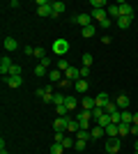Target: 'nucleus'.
Instances as JSON below:
<instances>
[{
  "instance_id": "31",
  "label": "nucleus",
  "mask_w": 138,
  "mask_h": 154,
  "mask_svg": "<svg viewBox=\"0 0 138 154\" xmlns=\"http://www.w3.org/2000/svg\"><path fill=\"white\" fill-rule=\"evenodd\" d=\"M90 113H92V120H94V122H97L99 117H104V115H106V110H104V108H94V110H90Z\"/></svg>"
},
{
  "instance_id": "10",
  "label": "nucleus",
  "mask_w": 138,
  "mask_h": 154,
  "mask_svg": "<svg viewBox=\"0 0 138 154\" xmlns=\"http://www.w3.org/2000/svg\"><path fill=\"white\" fill-rule=\"evenodd\" d=\"M81 106H83V110H94L97 108V101H94V97H83Z\"/></svg>"
},
{
  "instance_id": "18",
  "label": "nucleus",
  "mask_w": 138,
  "mask_h": 154,
  "mask_svg": "<svg viewBox=\"0 0 138 154\" xmlns=\"http://www.w3.org/2000/svg\"><path fill=\"white\" fill-rule=\"evenodd\" d=\"M5 81H7V85H9V88H21V83H23V76H7Z\"/></svg>"
},
{
  "instance_id": "25",
  "label": "nucleus",
  "mask_w": 138,
  "mask_h": 154,
  "mask_svg": "<svg viewBox=\"0 0 138 154\" xmlns=\"http://www.w3.org/2000/svg\"><path fill=\"white\" fill-rule=\"evenodd\" d=\"M90 7L92 9H106L108 2H106V0H90Z\"/></svg>"
},
{
  "instance_id": "7",
  "label": "nucleus",
  "mask_w": 138,
  "mask_h": 154,
  "mask_svg": "<svg viewBox=\"0 0 138 154\" xmlns=\"http://www.w3.org/2000/svg\"><path fill=\"white\" fill-rule=\"evenodd\" d=\"M12 67H14V62H12L9 58H7V55H5L2 60H0V74H2L5 78L9 76V71H12Z\"/></svg>"
},
{
  "instance_id": "24",
  "label": "nucleus",
  "mask_w": 138,
  "mask_h": 154,
  "mask_svg": "<svg viewBox=\"0 0 138 154\" xmlns=\"http://www.w3.org/2000/svg\"><path fill=\"white\" fill-rule=\"evenodd\" d=\"M67 9V5L65 2H53V16H60V14Z\"/></svg>"
},
{
  "instance_id": "41",
  "label": "nucleus",
  "mask_w": 138,
  "mask_h": 154,
  "mask_svg": "<svg viewBox=\"0 0 138 154\" xmlns=\"http://www.w3.org/2000/svg\"><path fill=\"white\" fill-rule=\"evenodd\" d=\"M9 76H21V64H16V62H14L12 71H9Z\"/></svg>"
},
{
  "instance_id": "16",
  "label": "nucleus",
  "mask_w": 138,
  "mask_h": 154,
  "mask_svg": "<svg viewBox=\"0 0 138 154\" xmlns=\"http://www.w3.org/2000/svg\"><path fill=\"white\" fill-rule=\"evenodd\" d=\"M2 46H5V51H16V48H19V42H16L14 37H5Z\"/></svg>"
},
{
  "instance_id": "6",
  "label": "nucleus",
  "mask_w": 138,
  "mask_h": 154,
  "mask_svg": "<svg viewBox=\"0 0 138 154\" xmlns=\"http://www.w3.org/2000/svg\"><path fill=\"white\" fill-rule=\"evenodd\" d=\"M67 124H69V117H55L53 129H55L58 134H65V131H67Z\"/></svg>"
},
{
  "instance_id": "26",
  "label": "nucleus",
  "mask_w": 138,
  "mask_h": 154,
  "mask_svg": "<svg viewBox=\"0 0 138 154\" xmlns=\"http://www.w3.org/2000/svg\"><path fill=\"white\" fill-rule=\"evenodd\" d=\"M74 145H76V138H72V136H65V138H62V147L65 149L74 147Z\"/></svg>"
},
{
  "instance_id": "40",
  "label": "nucleus",
  "mask_w": 138,
  "mask_h": 154,
  "mask_svg": "<svg viewBox=\"0 0 138 154\" xmlns=\"http://www.w3.org/2000/svg\"><path fill=\"white\" fill-rule=\"evenodd\" d=\"M85 145H87V140H78V138H76V145H74V147H76V152H83Z\"/></svg>"
},
{
  "instance_id": "49",
  "label": "nucleus",
  "mask_w": 138,
  "mask_h": 154,
  "mask_svg": "<svg viewBox=\"0 0 138 154\" xmlns=\"http://www.w3.org/2000/svg\"><path fill=\"white\" fill-rule=\"evenodd\" d=\"M133 147H136V154H138V140H136V145H133Z\"/></svg>"
},
{
  "instance_id": "12",
  "label": "nucleus",
  "mask_w": 138,
  "mask_h": 154,
  "mask_svg": "<svg viewBox=\"0 0 138 154\" xmlns=\"http://www.w3.org/2000/svg\"><path fill=\"white\" fill-rule=\"evenodd\" d=\"M115 103H118L120 110H127V108H129V103H131V99H129V94H120L118 99H115Z\"/></svg>"
},
{
  "instance_id": "48",
  "label": "nucleus",
  "mask_w": 138,
  "mask_h": 154,
  "mask_svg": "<svg viewBox=\"0 0 138 154\" xmlns=\"http://www.w3.org/2000/svg\"><path fill=\"white\" fill-rule=\"evenodd\" d=\"M133 124H138V113H133Z\"/></svg>"
},
{
  "instance_id": "2",
  "label": "nucleus",
  "mask_w": 138,
  "mask_h": 154,
  "mask_svg": "<svg viewBox=\"0 0 138 154\" xmlns=\"http://www.w3.org/2000/svg\"><path fill=\"white\" fill-rule=\"evenodd\" d=\"M37 14H39V16H53V2H48V0H37Z\"/></svg>"
},
{
  "instance_id": "15",
  "label": "nucleus",
  "mask_w": 138,
  "mask_h": 154,
  "mask_svg": "<svg viewBox=\"0 0 138 154\" xmlns=\"http://www.w3.org/2000/svg\"><path fill=\"white\" fill-rule=\"evenodd\" d=\"M120 5V12H122V16H127V19H133V7L127 5V2H118Z\"/></svg>"
},
{
  "instance_id": "47",
  "label": "nucleus",
  "mask_w": 138,
  "mask_h": 154,
  "mask_svg": "<svg viewBox=\"0 0 138 154\" xmlns=\"http://www.w3.org/2000/svg\"><path fill=\"white\" fill-rule=\"evenodd\" d=\"M53 138H55V143H62V138H65V134H58V131H55V136H53Z\"/></svg>"
},
{
  "instance_id": "22",
  "label": "nucleus",
  "mask_w": 138,
  "mask_h": 154,
  "mask_svg": "<svg viewBox=\"0 0 138 154\" xmlns=\"http://www.w3.org/2000/svg\"><path fill=\"white\" fill-rule=\"evenodd\" d=\"M78 120H72V117H69V124H67V131H69V134H74V136H76V134H78Z\"/></svg>"
},
{
  "instance_id": "8",
  "label": "nucleus",
  "mask_w": 138,
  "mask_h": 154,
  "mask_svg": "<svg viewBox=\"0 0 138 154\" xmlns=\"http://www.w3.org/2000/svg\"><path fill=\"white\" fill-rule=\"evenodd\" d=\"M106 14H108V19H111V21H118L120 16H122L120 5H108V7H106Z\"/></svg>"
},
{
  "instance_id": "28",
  "label": "nucleus",
  "mask_w": 138,
  "mask_h": 154,
  "mask_svg": "<svg viewBox=\"0 0 138 154\" xmlns=\"http://www.w3.org/2000/svg\"><path fill=\"white\" fill-rule=\"evenodd\" d=\"M76 138H78V140H90L92 136H90V131H87V129H78V134H76Z\"/></svg>"
},
{
  "instance_id": "46",
  "label": "nucleus",
  "mask_w": 138,
  "mask_h": 154,
  "mask_svg": "<svg viewBox=\"0 0 138 154\" xmlns=\"http://www.w3.org/2000/svg\"><path fill=\"white\" fill-rule=\"evenodd\" d=\"M129 136H138V124H131V129H129Z\"/></svg>"
},
{
  "instance_id": "4",
  "label": "nucleus",
  "mask_w": 138,
  "mask_h": 154,
  "mask_svg": "<svg viewBox=\"0 0 138 154\" xmlns=\"http://www.w3.org/2000/svg\"><path fill=\"white\" fill-rule=\"evenodd\" d=\"M120 147H122L120 138H108V140H106V152H108V154H118Z\"/></svg>"
},
{
  "instance_id": "9",
  "label": "nucleus",
  "mask_w": 138,
  "mask_h": 154,
  "mask_svg": "<svg viewBox=\"0 0 138 154\" xmlns=\"http://www.w3.org/2000/svg\"><path fill=\"white\" fill-rule=\"evenodd\" d=\"M94 101H97V108H106V106L111 103V97L106 94V92H99V94L94 97Z\"/></svg>"
},
{
  "instance_id": "5",
  "label": "nucleus",
  "mask_w": 138,
  "mask_h": 154,
  "mask_svg": "<svg viewBox=\"0 0 138 154\" xmlns=\"http://www.w3.org/2000/svg\"><path fill=\"white\" fill-rule=\"evenodd\" d=\"M74 23H78V26L87 28V26H92V16H90V14H83V12H78L76 16H74Z\"/></svg>"
},
{
  "instance_id": "27",
  "label": "nucleus",
  "mask_w": 138,
  "mask_h": 154,
  "mask_svg": "<svg viewBox=\"0 0 138 154\" xmlns=\"http://www.w3.org/2000/svg\"><path fill=\"white\" fill-rule=\"evenodd\" d=\"M122 124H133V113L122 110Z\"/></svg>"
},
{
  "instance_id": "21",
  "label": "nucleus",
  "mask_w": 138,
  "mask_h": 154,
  "mask_svg": "<svg viewBox=\"0 0 138 154\" xmlns=\"http://www.w3.org/2000/svg\"><path fill=\"white\" fill-rule=\"evenodd\" d=\"M81 35H83L85 39L94 37V35H97V26H87V28H83V30H81Z\"/></svg>"
},
{
  "instance_id": "42",
  "label": "nucleus",
  "mask_w": 138,
  "mask_h": 154,
  "mask_svg": "<svg viewBox=\"0 0 138 154\" xmlns=\"http://www.w3.org/2000/svg\"><path fill=\"white\" fill-rule=\"evenodd\" d=\"M35 55H37L39 60H44V58H46V51L41 48V46H37V48H35Z\"/></svg>"
},
{
  "instance_id": "1",
  "label": "nucleus",
  "mask_w": 138,
  "mask_h": 154,
  "mask_svg": "<svg viewBox=\"0 0 138 154\" xmlns=\"http://www.w3.org/2000/svg\"><path fill=\"white\" fill-rule=\"evenodd\" d=\"M53 53H55V55H60V58H65L67 53H69V42H67V39H55V42H53Z\"/></svg>"
},
{
  "instance_id": "11",
  "label": "nucleus",
  "mask_w": 138,
  "mask_h": 154,
  "mask_svg": "<svg viewBox=\"0 0 138 154\" xmlns=\"http://www.w3.org/2000/svg\"><path fill=\"white\" fill-rule=\"evenodd\" d=\"M90 136H92V140H99V138H104V136H106V129L99 127V124H94V127L90 129Z\"/></svg>"
},
{
  "instance_id": "43",
  "label": "nucleus",
  "mask_w": 138,
  "mask_h": 154,
  "mask_svg": "<svg viewBox=\"0 0 138 154\" xmlns=\"http://www.w3.org/2000/svg\"><path fill=\"white\" fill-rule=\"evenodd\" d=\"M90 76V67H81V78H87Z\"/></svg>"
},
{
  "instance_id": "32",
  "label": "nucleus",
  "mask_w": 138,
  "mask_h": 154,
  "mask_svg": "<svg viewBox=\"0 0 138 154\" xmlns=\"http://www.w3.org/2000/svg\"><path fill=\"white\" fill-rule=\"evenodd\" d=\"M129 129H131V124H122V122L118 124V131H120V136H129Z\"/></svg>"
},
{
  "instance_id": "44",
  "label": "nucleus",
  "mask_w": 138,
  "mask_h": 154,
  "mask_svg": "<svg viewBox=\"0 0 138 154\" xmlns=\"http://www.w3.org/2000/svg\"><path fill=\"white\" fill-rule=\"evenodd\" d=\"M23 53H26V55H35V48L32 46H23Z\"/></svg>"
},
{
  "instance_id": "29",
  "label": "nucleus",
  "mask_w": 138,
  "mask_h": 154,
  "mask_svg": "<svg viewBox=\"0 0 138 154\" xmlns=\"http://www.w3.org/2000/svg\"><path fill=\"white\" fill-rule=\"evenodd\" d=\"M65 101H67L65 94H60V92H55V94H53V103H55V106H62Z\"/></svg>"
},
{
  "instance_id": "14",
  "label": "nucleus",
  "mask_w": 138,
  "mask_h": 154,
  "mask_svg": "<svg viewBox=\"0 0 138 154\" xmlns=\"http://www.w3.org/2000/svg\"><path fill=\"white\" fill-rule=\"evenodd\" d=\"M90 16H92L94 21H97V23H101V21H106V19H108L106 9H92V12H90Z\"/></svg>"
},
{
  "instance_id": "20",
  "label": "nucleus",
  "mask_w": 138,
  "mask_h": 154,
  "mask_svg": "<svg viewBox=\"0 0 138 154\" xmlns=\"http://www.w3.org/2000/svg\"><path fill=\"white\" fill-rule=\"evenodd\" d=\"M131 21H133V19H127V16H120V19L115 21V26H118V28H122V30H127V28L131 26Z\"/></svg>"
},
{
  "instance_id": "19",
  "label": "nucleus",
  "mask_w": 138,
  "mask_h": 154,
  "mask_svg": "<svg viewBox=\"0 0 138 154\" xmlns=\"http://www.w3.org/2000/svg\"><path fill=\"white\" fill-rule=\"evenodd\" d=\"M106 136H108V138H118L120 136V131H118V124H108V127H106Z\"/></svg>"
},
{
  "instance_id": "37",
  "label": "nucleus",
  "mask_w": 138,
  "mask_h": 154,
  "mask_svg": "<svg viewBox=\"0 0 138 154\" xmlns=\"http://www.w3.org/2000/svg\"><path fill=\"white\" fill-rule=\"evenodd\" d=\"M55 108H58V117H67L69 115V108H67L65 103H62V106H55Z\"/></svg>"
},
{
  "instance_id": "39",
  "label": "nucleus",
  "mask_w": 138,
  "mask_h": 154,
  "mask_svg": "<svg viewBox=\"0 0 138 154\" xmlns=\"http://www.w3.org/2000/svg\"><path fill=\"white\" fill-rule=\"evenodd\" d=\"M65 106H67V108H69V110H74V108H76V97H67Z\"/></svg>"
},
{
  "instance_id": "50",
  "label": "nucleus",
  "mask_w": 138,
  "mask_h": 154,
  "mask_svg": "<svg viewBox=\"0 0 138 154\" xmlns=\"http://www.w3.org/2000/svg\"><path fill=\"white\" fill-rule=\"evenodd\" d=\"M106 154H108V152H106Z\"/></svg>"
},
{
  "instance_id": "30",
  "label": "nucleus",
  "mask_w": 138,
  "mask_h": 154,
  "mask_svg": "<svg viewBox=\"0 0 138 154\" xmlns=\"http://www.w3.org/2000/svg\"><path fill=\"white\" fill-rule=\"evenodd\" d=\"M51 154H65L62 143H53V145H51Z\"/></svg>"
},
{
  "instance_id": "33",
  "label": "nucleus",
  "mask_w": 138,
  "mask_h": 154,
  "mask_svg": "<svg viewBox=\"0 0 138 154\" xmlns=\"http://www.w3.org/2000/svg\"><path fill=\"white\" fill-rule=\"evenodd\" d=\"M104 110H106V113H108V115H113V113H118L120 108H118V103H115V101H111V103H108V106H106Z\"/></svg>"
},
{
  "instance_id": "36",
  "label": "nucleus",
  "mask_w": 138,
  "mask_h": 154,
  "mask_svg": "<svg viewBox=\"0 0 138 154\" xmlns=\"http://www.w3.org/2000/svg\"><path fill=\"white\" fill-rule=\"evenodd\" d=\"M69 67H72V64L67 62V60H65V58H60V62H58V69H60V71H62V74H65V71H67V69H69Z\"/></svg>"
},
{
  "instance_id": "17",
  "label": "nucleus",
  "mask_w": 138,
  "mask_h": 154,
  "mask_svg": "<svg viewBox=\"0 0 138 154\" xmlns=\"http://www.w3.org/2000/svg\"><path fill=\"white\" fill-rule=\"evenodd\" d=\"M74 88H76V92H78V94H85L87 88H90V83H87V81H83V78H78V81L74 83Z\"/></svg>"
},
{
  "instance_id": "35",
  "label": "nucleus",
  "mask_w": 138,
  "mask_h": 154,
  "mask_svg": "<svg viewBox=\"0 0 138 154\" xmlns=\"http://www.w3.org/2000/svg\"><path fill=\"white\" fill-rule=\"evenodd\" d=\"M85 120H92V113L90 110H81L78 113V122H85Z\"/></svg>"
},
{
  "instance_id": "38",
  "label": "nucleus",
  "mask_w": 138,
  "mask_h": 154,
  "mask_svg": "<svg viewBox=\"0 0 138 154\" xmlns=\"http://www.w3.org/2000/svg\"><path fill=\"white\" fill-rule=\"evenodd\" d=\"M81 62H83V67H92V55H90V53H83Z\"/></svg>"
},
{
  "instance_id": "13",
  "label": "nucleus",
  "mask_w": 138,
  "mask_h": 154,
  "mask_svg": "<svg viewBox=\"0 0 138 154\" xmlns=\"http://www.w3.org/2000/svg\"><path fill=\"white\" fill-rule=\"evenodd\" d=\"M65 78H69V81H78V78H81V69L72 64V67L65 71Z\"/></svg>"
},
{
  "instance_id": "3",
  "label": "nucleus",
  "mask_w": 138,
  "mask_h": 154,
  "mask_svg": "<svg viewBox=\"0 0 138 154\" xmlns=\"http://www.w3.org/2000/svg\"><path fill=\"white\" fill-rule=\"evenodd\" d=\"M53 88L51 85H44V88H39L37 90V97H41V101H46V103H53Z\"/></svg>"
},
{
  "instance_id": "45",
  "label": "nucleus",
  "mask_w": 138,
  "mask_h": 154,
  "mask_svg": "<svg viewBox=\"0 0 138 154\" xmlns=\"http://www.w3.org/2000/svg\"><path fill=\"white\" fill-rule=\"evenodd\" d=\"M111 26H113L111 19H106V21H101V23H99V28H111Z\"/></svg>"
},
{
  "instance_id": "23",
  "label": "nucleus",
  "mask_w": 138,
  "mask_h": 154,
  "mask_svg": "<svg viewBox=\"0 0 138 154\" xmlns=\"http://www.w3.org/2000/svg\"><path fill=\"white\" fill-rule=\"evenodd\" d=\"M48 81H51V83H60V81H62V71H60V69H53L51 74H48Z\"/></svg>"
},
{
  "instance_id": "34",
  "label": "nucleus",
  "mask_w": 138,
  "mask_h": 154,
  "mask_svg": "<svg viewBox=\"0 0 138 154\" xmlns=\"http://www.w3.org/2000/svg\"><path fill=\"white\" fill-rule=\"evenodd\" d=\"M35 76H39V78L46 76V67L44 64H37V67H35Z\"/></svg>"
}]
</instances>
